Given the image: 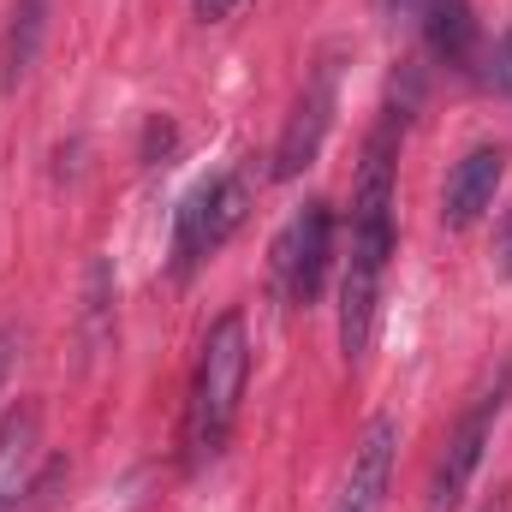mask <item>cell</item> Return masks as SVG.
I'll return each instance as SVG.
<instances>
[{"label": "cell", "instance_id": "cell-1", "mask_svg": "<svg viewBox=\"0 0 512 512\" xmlns=\"http://www.w3.org/2000/svg\"><path fill=\"white\" fill-rule=\"evenodd\" d=\"M399 131L405 114L387 108L370 131L358 179H352V233H346V274H340V352L346 364H364L376 322H382L387 256H393V173H399Z\"/></svg>", "mask_w": 512, "mask_h": 512}, {"label": "cell", "instance_id": "cell-2", "mask_svg": "<svg viewBox=\"0 0 512 512\" xmlns=\"http://www.w3.org/2000/svg\"><path fill=\"white\" fill-rule=\"evenodd\" d=\"M245 382H251V328H245V310H227L203 334L191 393H185V465L191 471L221 459V447H227V435L239 423Z\"/></svg>", "mask_w": 512, "mask_h": 512}, {"label": "cell", "instance_id": "cell-3", "mask_svg": "<svg viewBox=\"0 0 512 512\" xmlns=\"http://www.w3.org/2000/svg\"><path fill=\"white\" fill-rule=\"evenodd\" d=\"M245 209H251V179L239 167L197 179L185 191L179 215H173V280H191L209 256L221 251L245 227Z\"/></svg>", "mask_w": 512, "mask_h": 512}, {"label": "cell", "instance_id": "cell-4", "mask_svg": "<svg viewBox=\"0 0 512 512\" xmlns=\"http://www.w3.org/2000/svg\"><path fill=\"white\" fill-rule=\"evenodd\" d=\"M507 393H512V364H501L489 382L471 393V405L459 411V423L447 429L441 459H435L429 489H423V512H459L471 477H477V465H483V453H489V435H495V417H501Z\"/></svg>", "mask_w": 512, "mask_h": 512}, {"label": "cell", "instance_id": "cell-5", "mask_svg": "<svg viewBox=\"0 0 512 512\" xmlns=\"http://www.w3.org/2000/svg\"><path fill=\"white\" fill-rule=\"evenodd\" d=\"M268 268H274V292L292 304V310H310L328 286V268H334V209L322 197H310L280 233H274V251H268Z\"/></svg>", "mask_w": 512, "mask_h": 512}, {"label": "cell", "instance_id": "cell-6", "mask_svg": "<svg viewBox=\"0 0 512 512\" xmlns=\"http://www.w3.org/2000/svg\"><path fill=\"white\" fill-rule=\"evenodd\" d=\"M334 60H322L316 72H310V84H304V96L292 102V120L280 131V143H274V179H298L316 155H322V137L334 126V108H340V90H334Z\"/></svg>", "mask_w": 512, "mask_h": 512}, {"label": "cell", "instance_id": "cell-7", "mask_svg": "<svg viewBox=\"0 0 512 512\" xmlns=\"http://www.w3.org/2000/svg\"><path fill=\"white\" fill-rule=\"evenodd\" d=\"M393 459H399V423L393 417H370L358 429V447L346 459L340 495L328 512H382L387 507V483H393Z\"/></svg>", "mask_w": 512, "mask_h": 512}, {"label": "cell", "instance_id": "cell-8", "mask_svg": "<svg viewBox=\"0 0 512 512\" xmlns=\"http://www.w3.org/2000/svg\"><path fill=\"white\" fill-rule=\"evenodd\" d=\"M501 179H507V149H501V143L465 149V155L453 161L447 185H441V227H447V233H471V227L489 215Z\"/></svg>", "mask_w": 512, "mask_h": 512}, {"label": "cell", "instance_id": "cell-9", "mask_svg": "<svg viewBox=\"0 0 512 512\" xmlns=\"http://www.w3.org/2000/svg\"><path fill=\"white\" fill-rule=\"evenodd\" d=\"M36 453H42V411L24 399L0 417V512H18L36 495Z\"/></svg>", "mask_w": 512, "mask_h": 512}, {"label": "cell", "instance_id": "cell-10", "mask_svg": "<svg viewBox=\"0 0 512 512\" xmlns=\"http://www.w3.org/2000/svg\"><path fill=\"white\" fill-rule=\"evenodd\" d=\"M411 12H417L423 42H429V54H435L441 66L471 72V66L483 60V24H477L471 0H417Z\"/></svg>", "mask_w": 512, "mask_h": 512}, {"label": "cell", "instance_id": "cell-11", "mask_svg": "<svg viewBox=\"0 0 512 512\" xmlns=\"http://www.w3.org/2000/svg\"><path fill=\"white\" fill-rule=\"evenodd\" d=\"M48 6L54 0H12V18H6V54H0V84H24L36 54H42V36H48Z\"/></svg>", "mask_w": 512, "mask_h": 512}, {"label": "cell", "instance_id": "cell-12", "mask_svg": "<svg viewBox=\"0 0 512 512\" xmlns=\"http://www.w3.org/2000/svg\"><path fill=\"white\" fill-rule=\"evenodd\" d=\"M489 84H495V90L512 102V30L495 42V48H489Z\"/></svg>", "mask_w": 512, "mask_h": 512}, {"label": "cell", "instance_id": "cell-13", "mask_svg": "<svg viewBox=\"0 0 512 512\" xmlns=\"http://www.w3.org/2000/svg\"><path fill=\"white\" fill-rule=\"evenodd\" d=\"M495 268L512 280V209H507V221H501V245H495Z\"/></svg>", "mask_w": 512, "mask_h": 512}, {"label": "cell", "instance_id": "cell-14", "mask_svg": "<svg viewBox=\"0 0 512 512\" xmlns=\"http://www.w3.org/2000/svg\"><path fill=\"white\" fill-rule=\"evenodd\" d=\"M191 6H197V18H209V24H215V18H227L239 0H191Z\"/></svg>", "mask_w": 512, "mask_h": 512}, {"label": "cell", "instance_id": "cell-15", "mask_svg": "<svg viewBox=\"0 0 512 512\" xmlns=\"http://www.w3.org/2000/svg\"><path fill=\"white\" fill-rule=\"evenodd\" d=\"M12 346H18V340H12V334L0 328V382H6V370H12Z\"/></svg>", "mask_w": 512, "mask_h": 512}, {"label": "cell", "instance_id": "cell-16", "mask_svg": "<svg viewBox=\"0 0 512 512\" xmlns=\"http://www.w3.org/2000/svg\"><path fill=\"white\" fill-rule=\"evenodd\" d=\"M483 512H507V501H489V507H483Z\"/></svg>", "mask_w": 512, "mask_h": 512}]
</instances>
